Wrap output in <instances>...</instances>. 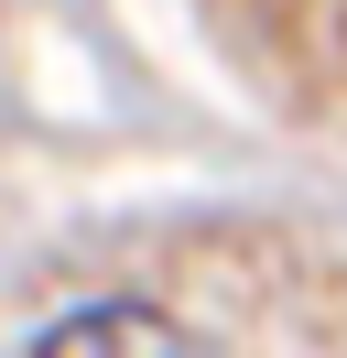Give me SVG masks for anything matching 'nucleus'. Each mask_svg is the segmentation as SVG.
<instances>
[{
  "label": "nucleus",
  "instance_id": "obj_1",
  "mask_svg": "<svg viewBox=\"0 0 347 358\" xmlns=\"http://www.w3.org/2000/svg\"><path fill=\"white\" fill-rule=\"evenodd\" d=\"M33 358H206L174 315H152V304H130V293H108V304H76V315H55V326L33 336Z\"/></svg>",
  "mask_w": 347,
  "mask_h": 358
}]
</instances>
